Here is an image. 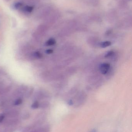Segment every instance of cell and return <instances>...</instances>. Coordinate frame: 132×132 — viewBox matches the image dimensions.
I'll return each mask as SVG.
<instances>
[{"label":"cell","instance_id":"6da1fadb","mask_svg":"<svg viewBox=\"0 0 132 132\" xmlns=\"http://www.w3.org/2000/svg\"><path fill=\"white\" fill-rule=\"evenodd\" d=\"M110 68V64L107 63H103L100 66V71L103 74H106L108 72Z\"/></svg>","mask_w":132,"mask_h":132},{"label":"cell","instance_id":"7a4b0ae2","mask_svg":"<svg viewBox=\"0 0 132 132\" xmlns=\"http://www.w3.org/2000/svg\"><path fill=\"white\" fill-rule=\"evenodd\" d=\"M56 43V40L54 39L50 38L46 43V45L47 46H50L55 45Z\"/></svg>","mask_w":132,"mask_h":132},{"label":"cell","instance_id":"3957f363","mask_svg":"<svg viewBox=\"0 0 132 132\" xmlns=\"http://www.w3.org/2000/svg\"><path fill=\"white\" fill-rule=\"evenodd\" d=\"M111 45V43L109 41H106V42H104L102 43H101L100 46L102 48H106V47H108L110 46Z\"/></svg>","mask_w":132,"mask_h":132},{"label":"cell","instance_id":"277c9868","mask_svg":"<svg viewBox=\"0 0 132 132\" xmlns=\"http://www.w3.org/2000/svg\"><path fill=\"white\" fill-rule=\"evenodd\" d=\"M33 7L32 6H26L24 8V11L28 13H30L33 10Z\"/></svg>","mask_w":132,"mask_h":132},{"label":"cell","instance_id":"5b68a950","mask_svg":"<svg viewBox=\"0 0 132 132\" xmlns=\"http://www.w3.org/2000/svg\"><path fill=\"white\" fill-rule=\"evenodd\" d=\"M22 3L21 2H18L14 4L13 5V8L14 9H18L22 6Z\"/></svg>","mask_w":132,"mask_h":132},{"label":"cell","instance_id":"8992f818","mask_svg":"<svg viewBox=\"0 0 132 132\" xmlns=\"http://www.w3.org/2000/svg\"><path fill=\"white\" fill-rule=\"evenodd\" d=\"M39 107V104L37 101L35 102L32 105V108L33 109H36L38 108Z\"/></svg>","mask_w":132,"mask_h":132},{"label":"cell","instance_id":"52a82bcc","mask_svg":"<svg viewBox=\"0 0 132 132\" xmlns=\"http://www.w3.org/2000/svg\"><path fill=\"white\" fill-rule=\"evenodd\" d=\"M22 103V100L19 98V99H17L15 101L14 105H19Z\"/></svg>","mask_w":132,"mask_h":132},{"label":"cell","instance_id":"ba28073f","mask_svg":"<svg viewBox=\"0 0 132 132\" xmlns=\"http://www.w3.org/2000/svg\"><path fill=\"white\" fill-rule=\"evenodd\" d=\"M114 52L113 51H110L107 53L105 55V58H108V57H111V56L112 55L114 54Z\"/></svg>","mask_w":132,"mask_h":132},{"label":"cell","instance_id":"9c48e42d","mask_svg":"<svg viewBox=\"0 0 132 132\" xmlns=\"http://www.w3.org/2000/svg\"><path fill=\"white\" fill-rule=\"evenodd\" d=\"M35 56L38 58H41L42 57V55L41 53L39 52H36L35 53Z\"/></svg>","mask_w":132,"mask_h":132},{"label":"cell","instance_id":"30bf717a","mask_svg":"<svg viewBox=\"0 0 132 132\" xmlns=\"http://www.w3.org/2000/svg\"><path fill=\"white\" fill-rule=\"evenodd\" d=\"M5 116L3 114H0V122H1L4 119Z\"/></svg>","mask_w":132,"mask_h":132},{"label":"cell","instance_id":"8fae6325","mask_svg":"<svg viewBox=\"0 0 132 132\" xmlns=\"http://www.w3.org/2000/svg\"><path fill=\"white\" fill-rule=\"evenodd\" d=\"M53 52V51L52 50L49 49L48 50H46V53L48 54H51Z\"/></svg>","mask_w":132,"mask_h":132},{"label":"cell","instance_id":"7c38bea8","mask_svg":"<svg viewBox=\"0 0 132 132\" xmlns=\"http://www.w3.org/2000/svg\"><path fill=\"white\" fill-rule=\"evenodd\" d=\"M90 132H96V130H95V129H93V130H91Z\"/></svg>","mask_w":132,"mask_h":132},{"label":"cell","instance_id":"4fadbf2b","mask_svg":"<svg viewBox=\"0 0 132 132\" xmlns=\"http://www.w3.org/2000/svg\"><path fill=\"white\" fill-rule=\"evenodd\" d=\"M32 132H40L39 131H38V130H35V131H33Z\"/></svg>","mask_w":132,"mask_h":132}]
</instances>
